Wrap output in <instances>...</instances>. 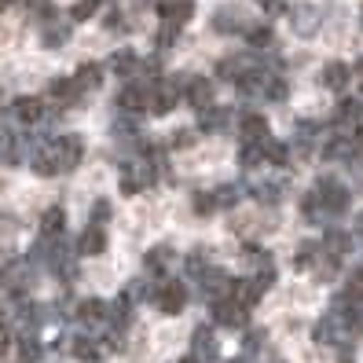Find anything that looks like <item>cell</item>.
Masks as SVG:
<instances>
[{
	"label": "cell",
	"mask_w": 363,
	"mask_h": 363,
	"mask_svg": "<svg viewBox=\"0 0 363 363\" xmlns=\"http://www.w3.org/2000/svg\"><path fill=\"white\" fill-rule=\"evenodd\" d=\"M349 206H352V191L337 177H319L312 184V191L301 199V213L312 224H330L341 213H349Z\"/></svg>",
	"instance_id": "obj_1"
},
{
	"label": "cell",
	"mask_w": 363,
	"mask_h": 363,
	"mask_svg": "<svg viewBox=\"0 0 363 363\" xmlns=\"http://www.w3.org/2000/svg\"><path fill=\"white\" fill-rule=\"evenodd\" d=\"M81 158H84V140L67 133V136H52L45 143H37V151L30 155V169L37 177H59L77 169Z\"/></svg>",
	"instance_id": "obj_2"
},
{
	"label": "cell",
	"mask_w": 363,
	"mask_h": 363,
	"mask_svg": "<svg viewBox=\"0 0 363 363\" xmlns=\"http://www.w3.org/2000/svg\"><path fill=\"white\" fill-rule=\"evenodd\" d=\"M242 96L250 99H264V103H283L286 99V77L279 74L275 67V59H257V67H253L239 84H235Z\"/></svg>",
	"instance_id": "obj_3"
},
{
	"label": "cell",
	"mask_w": 363,
	"mask_h": 363,
	"mask_svg": "<svg viewBox=\"0 0 363 363\" xmlns=\"http://www.w3.org/2000/svg\"><path fill=\"white\" fill-rule=\"evenodd\" d=\"M151 92H155V81L147 77H125V84L118 89V111L125 114H151Z\"/></svg>",
	"instance_id": "obj_4"
},
{
	"label": "cell",
	"mask_w": 363,
	"mask_h": 363,
	"mask_svg": "<svg viewBox=\"0 0 363 363\" xmlns=\"http://www.w3.org/2000/svg\"><path fill=\"white\" fill-rule=\"evenodd\" d=\"M151 301H155V308L165 312V315H180V312L187 308V286L177 283V279H165V283H158V286L151 290Z\"/></svg>",
	"instance_id": "obj_5"
},
{
	"label": "cell",
	"mask_w": 363,
	"mask_h": 363,
	"mask_svg": "<svg viewBox=\"0 0 363 363\" xmlns=\"http://www.w3.org/2000/svg\"><path fill=\"white\" fill-rule=\"evenodd\" d=\"M209 308H213V323H220L228 330H242L250 319V308L239 305L235 297H217V301H209Z\"/></svg>",
	"instance_id": "obj_6"
},
{
	"label": "cell",
	"mask_w": 363,
	"mask_h": 363,
	"mask_svg": "<svg viewBox=\"0 0 363 363\" xmlns=\"http://www.w3.org/2000/svg\"><path fill=\"white\" fill-rule=\"evenodd\" d=\"M180 89H184V77H158L155 92H151V114H169L173 111V106L180 103Z\"/></svg>",
	"instance_id": "obj_7"
},
{
	"label": "cell",
	"mask_w": 363,
	"mask_h": 363,
	"mask_svg": "<svg viewBox=\"0 0 363 363\" xmlns=\"http://www.w3.org/2000/svg\"><path fill=\"white\" fill-rule=\"evenodd\" d=\"M231 275L224 272V268H206L202 275H199V279H195V286H199V294L206 297V301H217V297H231Z\"/></svg>",
	"instance_id": "obj_8"
},
{
	"label": "cell",
	"mask_w": 363,
	"mask_h": 363,
	"mask_svg": "<svg viewBox=\"0 0 363 363\" xmlns=\"http://www.w3.org/2000/svg\"><path fill=\"white\" fill-rule=\"evenodd\" d=\"M8 118L18 121V125H26V129H37V125L45 121V99H37V96L15 99V103L8 106Z\"/></svg>",
	"instance_id": "obj_9"
},
{
	"label": "cell",
	"mask_w": 363,
	"mask_h": 363,
	"mask_svg": "<svg viewBox=\"0 0 363 363\" xmlns=\"http://www.w3.org/2000/svg\"><path fill=\"white\" fill-rule=\"evenodd\" d=\"M74 250H77V257H96V253H103V250H106V224L89 220V228L77 235Z\"/></svg>",
	"instance_id": "obj_10"
},
{
	"label": "cell",
	"mask_w": 363,
	"mask_h": 363,
	"mask_svg": "<svg viewBox=\"0 0 363 363\" xmlns=\"http://www.w3.org/2000/svg\"><path fill=\"white\" fill-rule=\"evenodd\" d=\"M191 356H199L202 363H217L220 359V345H217V334H213V327H195V334H191Z\"/></svg>",
	"instance_id": "obj_11"
},
{
	"label": "cell",
	"mask_w": 363,
	"mask_h": 363,
	"mask_svg": "<svg viewBox=\"0 0 363 363\" xmlns=\"http://www.w3.org/2000/svg\"><path fill=\"white\" fill-rule=\"evenodd\" d=\"M253 67H257V55H228L217 62V77L228 81V84H239Z\"/></svg>",
	"instance_id": "obj_12"
},
{
	"label": "cell",
	"mask_w": 363,
	"mask_h": 363,
	"mask_svg": "<svg viewBox=\"0 0 363 363\" xmlns=\"http://www.w3.org/2000/svg\"><path fill=\"white\" fill-rule=\"evenodd\" d=\"M184 99L191 111H206V106H213V84L206 77H184Z\"/></svg>",
	"instance_id": "obj_13"
},
{
	"label": "cell",
	"mask_w": 363,
	"mask_h": 363,
	"mask_svg": "<svg viewBox=\"0 0 363 363\" xmlns=\"http://www.w3.org/2000/svg\"><path fill=\"white\" fill-rule=\"evenodd\" d=\"M155 11L165 26H184L195 15V0H162V4H155Z\"/></svg>",
	"instance_id": "obj_14"
},
{
	"label": "cell",
	"mask_w": 363,
	"mask_h": 363,
	"mask_svg": "<svg viewBox=\"0 0 363 363\" xmlns=\"http://www.w3.org/2000/svg\"><path fill=\"white\" fill-rule=\"evenodd\" d=\"M327 133V125L323 121H297V133H294V147L301 155H312L319 151V136Z\"/></svg>",
	"instance_id": "obj_15"
},
{
	"label": "cell",
	"mask_w": 363,
	"mask_h": 363,
	"mask_svg": "<svg viewBox=\"0 0 363 363\" xmlns=\"http://www.w3.org/2000/svg\"><path fill=\"white\" fill-rule=\"evenodd\" d=\"M290 23H294V30L301 37H312L319 30V23H323V11L312 8V4H294L290 8Z\"/></svg>",
	"instance_id": "obj_16"
},
{
	"label": "cell",
	"mask_w": 363,
	"mask_h": 363,
	"mask_svg": "<svg viewBox=\"0 0 363 363\" xmlns=\"http://www.w3.org/2000/svg\"><path fill=\"white\" fill-rule=\"evenodd\" d=\"M359 121H363V103L352 99V96H345V99L337 103L334 118H330V129H356Z\"/></svg>",
	"instance_id": "obj_17"
},
{
	"label": "cell",
	"mask_w": 363,
	"mask_h": 363,
	"mask_svg": "<svg viewBox=\"0 0 363 363\" xmlns=\"http://www.w3.org/2000/svg\"><path fill=\"white\" fill-rule=\"evenodd\" d=\"M228 125H231V111L228 106H206V111H199V133H228Z\"/></svg>",
	"instance_id": "obj_18"
},
{
	"label": "cell",
	"mask_w": 363,
	"mask_h": 363,
	"mask_svg": "<svg viewBox=\"0 0 363 363\" xmlns=\"http://www.w3.org/2000/svg\"><path fill=\"white\" fill-rule=\"evenodd\" d=\"M77 323L81 327H106V301H99V297H84V301L77 305Z\"/></svg>",
	"instance_id": "obj_19"
},
{
	"label": "cell",
	"mask_w": 363,
	"mask_h": 363,
	"mask_svg": "<svg viewBox=\"0 0 363 363\" xmlns=\"http://www.w3.org/2000/svg\"><path fill=\"white\" fill-rule=\"evenodd\" d=\"M209 199H213V209H235V206L246 199V184H239V180L220 184V187L209 191Z\"/></svg>",
	"instance_id": "obj_20"
},
{
	"label": "cell",
	"mask_w": 363,
	"mask_h": 363,
	"mask_svg": "<svg viewBox=\"0 0 363 363\" xmlns=\"http://www.w3.org/2000/svg\"><path fill=\"white\" fill-rule=\"evenodd\" d=\"M213 30L217 33H246L250 23H246V15L239 8H220L217 15H213Z\"/></svg>",
	"instance_id": "obj_21"
},
{
	"label": "cell",
	"mask_w": 363,
	"mask_h": 363,
	"mask_svg": "<svg viewBox=\"0 0 363 363\" xmlns=\"http://www.w3.org/2000/svg\"><path fill=\"white\" fill-rule=\"evenodd\" d=\"M70 81H74L77 96H84V92H96L99 84H103V67H99V62H81L77 74H74Z\"/></svg>",
	"instance_id": "obj_22"
},
{
	"label": "cell",
	"mask_w": 363,
	"mask_h": 363,
	"mask_svg": "<svg viewBox=\"0 0 363 363\" xmlns=\"http://www.w3.org/2000/svg\"><path fill=\"white\" fill-rule=\"evenodd\" d=\"M140 62H143V59H140L133 48H118L111 59H106V67H111L118 77H136V74H140Z\"/></svg>",
	"instance_id": "obj_23"
},
{
	"label": "cell",
	"mask_w": 363,
	"mask_h": 363,
	"mask_svg": "<svg viewBox=\"0 0 363 363\" xmlns=\"http://www.w3.org/2000/svg\"><path fill=\"white\" fill-rule=\"evenodd\" d=\"M349 77H352V70L345 67V62H327L323 67V74H319V81H323V89H330V92H345L349 89Z\"/></svg>",
	"instance_id": "obj_24"
},
{
	"label": "cell",
	"mask_w": 363,
	"mask_h": 363,
	"mask_svg": "<svg viewBox=\"0 0 363 363\" xmlns=\"http://www.w3.org/2000/svg\"><path fill=\"white\" fill-rule=\"evenodd\" d=\"M283 191H286V180H261V184L246 187V195H253V199L264 202V206H275V202L283 199Z\"/></svg>",
	"instance_id": "obj_25"
},
{
	"label": "cell",
	"mask_w": 363,
	"mask_h": 363,
	"mask_svg": "<svg viewBox=\"0 0 363 363\" xmlns=\"http://www.w3.org/2000/svg\"><path fill=\"white\" fill-rule=\"evenodd\" d=\"M242 140H250V143H268L272 140V133H268V121L261 118V114H242Z\"/></svg>",
	"instance_id": "obj_26"
},
{
	"label": "cell",
	"mask_w": 363,
	"mask_h": 363,
	"mask_svg": "<svg viewBox=\"0 0 363 363\" xmlns=\"http://www.w3.org/2000/svg\"><path fill=\"white\" fill-rule=\"evenodd\" d=\"M70 40V23H59V18H48L45 33H40V45L45 48H62Z\"/></svg>",
	"instance_id": "obj_27"
},
{
	"label": "cell",
	"mask_w": 363,
	"mask_h": 363,
	"mask_svg": "<svg viewBox=\"0 0 363 363\" xmlns=\"http://www.w3.org/2000/svg\"><path fill=\"white\" fill-rule=\"evenodd\" d=\"M173 246H155V250H147V257H143V268L151 272V275H165V268L173 264Z\"/></svg>",
	"instance_id": "obj_28"
},
{
	"label": "cell",
	"mask_w": 363,
	"mask_h": 363,
	"mask_svg": "<svg viewBox=\"0 0 363 363\" xmlns=\"http://www.w3.org/2000/svg\"><path fill=\"white\" fill-rule=\"evenodd\" d=\"M48 96H52V99H55L59 106H70V103H77V99H81L70 77H55V81L48 84Z\"/></svg>",
	"instance_id": "obj_29"
},
{
	"label": "cell",
	"mask_w": 363,
	"mask_h": 363,
	"mask_svg": "<svg viewBox=\"0 0 363 363\" xmlns=\"http://www.w3.org/2000/svg\"><path fill=\"white\" fill-rule=\"evenodd\" d=\"M40 235H67V209L52 206L45 217H40Z\"/></svg>",
	"instance_id": "obj_30"
},
{
	"label": "cell",
	"mask_w": 363,
	"mask_h": 363,
	"mask_svg": "<svg viewBox=\"0 0 363 363\" xmlns=\"http://www.w3.org/2000/svg\"><path fill=\"white\" fill-rule=\"evenodd\" d=\"M261 162H264V143H250V140H242V143H239V165L250 173V169H257Z\"/></svg>",
	"instance_id": "obj_31"
},
{
	"label": "cell",
	"mask_w": 363,
	"mask_h": 363,
	"mask_svg": "<svg viewBox=\"0 0 363 363\" xmlns=\"http://www.w3.org/2000/svg\"><path fill=\"white\" fill-rule=\"evenodd\" d=\"M337 297H341V301H349V305H363V268H356V272L349 275Z\"/></svg>",
	"instance_id": "obj_32"
},
{
	"label": "cell",
	"mask_w": 363,
	"mask_h": 363,
	"mask_svg": "<svg viewBox=\"0 0 363 363\" xmlns=\"http://www.w3.org/2000/svg\"><path fill=\"white\" fill-rule=\"evenodd\" d=\"M70 352L77 356V359H84V363H96L99 359V345L92 337H84V334H77L74 341H70Z\"/></svg>",
	"instance_id": "obj_33"
},
{
	"label": "cell",
	"mask_w": 363,
	"mask_h": 363,
	"mask_svg": "<svg viewBox=\"0 0 363 363\" xmlns=\"http://www.w3.org/2000/svg\"><path fill=\"white\" fill-rule=\"evenodd\" d=\"M18 359L23 363H37L40 359V341H37L33 330H26L23 337H18Z\"/></svg>",
	"instance_id": "obj_34"
},
{
	"label": "cell",
	"mask_w": 363,
	"mask_h": 363,
	"mask_svg": "<svg viewBox=\"0 0 363 363\" xmlns=\"http://www.w3.org/2000/svg\"><path fill=\"white\" fill-rule=\"evenodd\" d=\"M242 37L250 40V48H272L275 45V30L272 26H250Z\"/></svg>",
	"instance_id": "obj_35"
},
{
	"label": "cell",
	"mask_w": 363,
	"mask_h": 363,
	"mask_svg": "<svg viewBox=\"0 0 363 363\" xmlns=\"http://www.w3.org/2000/svg\"><path fill=\"white\" fill-rule=\"evenodd\" d=\"M114 136H121V140L133 136V140H136V136H140V114H125V111H121V118L114 121Z\"/></svg>",
	"instance_id": "obj_36"
},
{
	"label": "cell",
	"mask_w": 363,
	"mask_h": 363,
	"mask_svg": "<svg viewBox=\"0 0 363 363\" xmlns=\"http://www.w3.org/2000/svg\"><path fill=\"white\" fill-rule=\"evenodd\" d=\"M264 162H272V165H286V162H290V143L268 140V143H264Z\"/></svg>",
	"instance_id": "obj_37"
},
{
	"label": "cell",
	"mask_w": 363,
	"mask_h": 363,
	"mask_svg": "<svg viewBox=\"0 0 363 363\" xmlns=\"http://www.w3.org/2000/svg\"><path fill=\"white\" fill-rule=\"evenodd\" d=\"M103 0H77V4L70 8V23H84V18H92L99 11Z\"/></svg>",
	"instance_id": "obj_38"
},
{
	"label": "cell",
	"mask_w": 363,
	"mask_h": 363,
	"mask_svg": "<svg viewBox=\"0 0 363 363\" xmlns=\"http://www.w3.org/2000/svg\"><path fill=\"white\" fill-rule=\"evenodd\" d=\"M308 261L312 264L319 261V242H305L301 250H297V268H308Z\"/></svg>",
	"instance_id": "obj_39"
},
{
	"label": "cell",
	"mask_w": 363,
	"mask_h": 363,
	"mask_svg": "<svg viewBox=\"0 0 363 363\" xmlns=\"http://www.w3.org/2000/svg\"><path fill=\"white\" fill-rule=\"evenodd\" d=\"M253 4H257L268 18H279L283 11H290V4H283V0H253Z\"/></svg>",
	"instance_id": "obj_40"
},
{
	"label": "cell",
	"mask_w": 363,
	"mask_h": 363,
	"mask_svg": "<svg viewBox=\"0 0 363 363\" xmlns=\"http://www.w3.org/2000/svg\"><path fill=\"white\" fill-rule=\"evenodd\" d=\"M206 268H209V264H206V253H202V250L187 257V275H191V279H199V275H202Z\"/></svg>",
	"instance_id": "obj_41"
},
{
	"label": "cell",
	"mask_w": 363,
	"mask_h": 363,
	"mask_svg": "<svg viewBox=\"0 0 363 363\" xmlns=\"http://www.w3.org/2000/svg\"><path fill=\"white\" fill-rule=\"evenodd\" d=\"M177 33H180V26H165V23H162V33H158V52H162V48H173V45H177Z\"/></svg>",
	"instance_id": "obj_42"
},
{
	"label": "cell",
	"mask_w": 363,
	"mask_h": 363,
	"mask_svg": "<svg viewBox=\"0 0 363 363\" xmlns=\"http://www.w3.org/2000/svg\"><path fill=\"white\" fill-rule=\"evenodd\" d=\"M92 220H96V224H106V220H111V202H106V199H96V206H92Z\"/></svg>",
	"instance_id": "obj_43"
},
{
	"label": "cell",
	"mask_w": 363,
	"mask_h": 363,
	"mask_svg": "<svg viewBox=\"0 0 363 363\" xmlns=\"http://www.w3.org/2000/svg\"><path fill=\"white\" fill-rule=\"evenodd\" d=\"M11 341H15V337H11V327H8V323H0V356H8Z\"/></svg>",
	"instance_id": "obj_44"
},
{
	"label": "cell",
	"mask_w": 363,
	"mask_h": 363,
	"mask_svg": "<svg viewBox=\"0 0 363 363\" xmlns=\"http://www.w3.org/2000/svg\"><path fill=\"white\" fill-rule=\"evenodd\" d=\"M11 4H18V0H0V11H8Z\"/></svg>",
	"instance_id": "obj_45"
},
{
	"label": "cell",
	"mask_w": 363,
	"mask_h": 363,
	"mask_svg": "<svg viewBox=\"0 0 363 363\" xmlns=\"http://www.w3.org/2000/svg\"><path fill=\"white\" fill-rule=\"evenodd\" d=\"M180 363H202V359H199V356H184Z\"/></svg>",
	"instance_id": "obj_46"
},
{
	"label": "cell",
	"mask_w": 363,
	"mask_h": 363,
	"mask_svg": "<svg viewBox=\"0 0 363 363\" xmlns=\"http://www.w3.org/2000/svg\"><path fill=\"white\" fill-rule=\"evenodd\" d=\"M356 74H359V81H363V59L356 62Z\"/></svg>",
	"instance_id": "obj_47"
},
{
	"label": "cell",
	"mask_w": 363,
	"mask_h": 363,
	"mask_svg": "<svg viewBox=\"0 0 363 363\" xmlns=\"http://www.w3.org/2000/svg\"><path fill=\"white\" fill-rule=\"evenodd\" d=\"M356 235H363V217H359V220H356Z\"/></svg>",
	"instance_id": "obj_48"
}]
</instances>
